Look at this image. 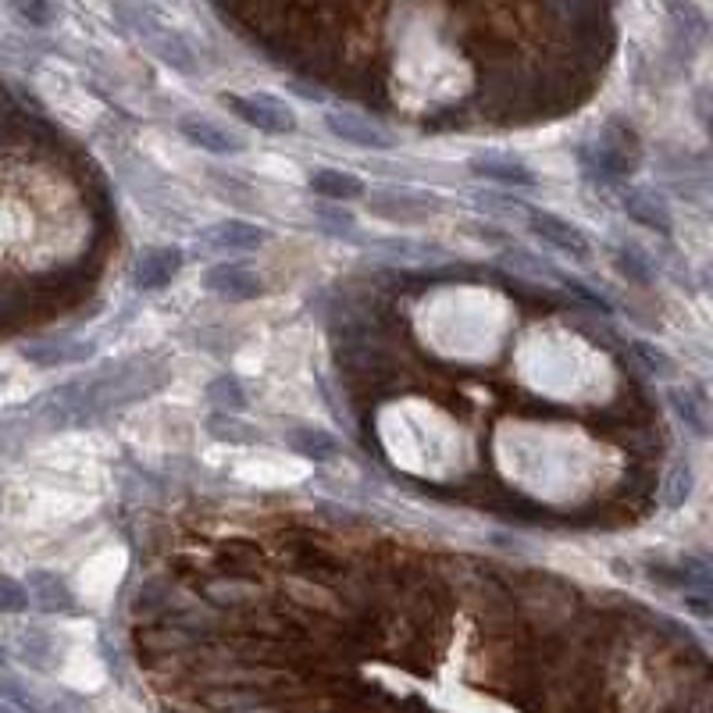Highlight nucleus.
Masks as SVG:
<instances>
[{"label": "nucleus", "instance_id": "nucleus-1", "mask_svg": "<svg viewBox=\"0 0 713 713\" xmlns=\"http://www.w3.org/2000/svg\"><path fill=\"white\" fill-rule=\"evenodd\" d=\"M593 176L603 179H628L642 161V147H638V132L628 126L624 118H611L600 132V143L593 154H585Z\"/></svg>", "mask_w": 713, "mask_h": 713}, {"label": "nucleus", "instance_id": "nucleus-2", "mask_svg": "<svg viewBox=\"0 0 713 713\" xmlns=\"http://www.w3.org/2000/svg\"><path fill=\"white\" fill-rule=\"evenodd\" d=\"M221 103L229 108L239 121H247L250 129L268 132V136H286L297 129V118L286 100H278L271 93H254V97H239V93H225Z\"/></svg>", "mask_w": 713, "mask_h": 713}, {"label": "nucleus", "instance_id": "nucleus-3", "mask_svg": "<svg viewBox=\"0 0 713 713\" xmlns=\"http://www.w3.org/2000/svg\"><path fill=\"white\" fill-rule=\"evenodd\" d=\"M129 14L132 19H139L136 22V32H143L147 37V47L158 55L168 68H176V72H186V76H194L197 72V55H194V47L186 43V37H179L176 29H168V26H161L158 19H154L150 11H143V8H129Z\"/></svg>", "mask_w": 713, "mask_h": 713}, {"label": "nucleus", "instance_id": "nucleus-4", "mask_svg": "<svg viewBox=\"0 0 713 713\" xmlns=\"http://www.w3.org/2000/svg\"><path fill=\"white\" fill-rule=\"evenodd\" d=\"M525 218H528V229L543 242H549L553 250H561L567 257H578V260L593 257V242H588V236L578 229L575 221H567L553 211H538V207H528Z\"/></svg>", "mask_w": 713, "mask_h": 713}, {"label": "nucleus", "instance_id": "nucleus-5", "mask_svg": "<svg viewBox=\"0 0 713 713\" xmlns=\"http://www.w3.org/2000/svg\"><path fill=\"white\" fill-rule=\"evenodd\" d=\"M325 129L333 132L336 139H343V143H350V147H364V150H389V147H396V132L382 126V121H372L368 115L328 111L325 115Z\"/></svg>", "mask_w": 713, "mask_h": 713}, {"label": "nucleus", "instance_id": "nucleus-6", "mask_svg": "<svg viewBox=\"0 0 713 713\" xmlns=\"http://www.w3.org/2000/svg\"><path fill=\"white\" fill-rule=\"evenodd\" d=\"M372 215L386 218V221H399V225H414V221H425L432 211H436V200L422 197V194H410V189H399V186H386V189H375V197L368 200Z\"/></svg>", "mask_w": 713, "mask_h": 713}, {"label": "nucleus", "instance_id": "nucleus-7", "mask_svg": "<svg viewBox=\"0 0 713 713\" xmlns=\"http://www.w3.org/2000/svg\"><path fill=\"white\" fill-rule=\"evenodd\" d=\"M204 289L229 304H242V300L265 297V278L242 265H215L204 271Z\"/></svg>", "mask_w": 713, "mask_h": 713}, {"label": "nucleus", "instance_id": "nucleus-8", "mask_svg": "<svg viewBox=\"0 0 713 713\" xmlns=\"http://www.w3.org/2000/svg\"><path fill=\"white\" fill-rule=\"evenodd\" d=\"M621 207H624V215H628L635 225H642V229H653L660 236H667L674 229V218H671L667 200L660 197L656 189H650V186L624 189Z\"/></svg>", "mask_w": 713, "mask_h": 713}, {"label": "nucleus", "instance_id": "nucleus-9", "mask_svg": "<svg viewBox=\"0 0 713 713\" xmlns=\"http://www.w3.org/2000/svg\"><path fill=\"white\" fill-rule=\"evenodd\" d=\"M268 232L260 229L254 221H242V218H229V221H218L211 229L204 232V242L215 250H225V254H250V250H260L265 247Z\"/></svg>", "mask_w": 713, "mask_h": 713}, {"label": "nucleus", "instance_id": "nucleus-10", "mask_svg": "<svg viewBox=\"0 0 713 713\" xmlns=\"http://www.w3.org/2000/svg\"><path fill=\"white\" fill-rule=\"evenodd\" d=\"M179 268H182V254L176 247H154L147 254H139L132 268V283L147 293H158L179 275Z\"/></svg>", "mask_w": 713, "mask_h": 713}, {"label": "nucleus", "instance_id": "nucleus-11", "mask_svg": "<svg viewBox=\"0 0 713 713\" xmlns=\"http://www.w3.org/2000/svg\"><path fill=\"white\" fill-rule=\"evenodd\" d=\"M179 132L186 143H194L197 150H207V154H218V158H232V154H242V147H247L239 136H232L229 129H221L207 118H182Z\"/></svg>", "mask_w": 713, "mask_h": 713}, {"label": "nucleus", "instance_id": "nucleus-12", "mask_svg": "<svg viewBox=\"0 0 713 713\" xmlns=\"http://www.w3.org/2000/svg\"><path fill=\"white\" fill-rule=\"evenodd\" d=\"M29 600L37 603V611L43 614H76V596L58 575L50 571H32L29 575Z\"/></svg>", "mask_w": 713, "mask_h": 713}, {"label": "nucleus", "instance_id": "nucleus-13", "mask_svg": "<svg viewBox=\"0 0 713 713\" xmlns=\"http://www.w3.org/2000/svg\"><path fill=\"white\" fill-rule=\"evenodd\" d=\"M472 171L478 179H489L499 186H535V171L517 161V158H503V154H482L472 161Z\"/></svg>", "mask_w": 713, "mask_h": 713}, {"label": "nucleus", "instance_id": "nucleus-14", "mask_svg": "<svg viewBox=\"0 0 713 713\" xmlns=\"http://www.w3.org/2000/svg\"><path fill=\"white\" fill-rule=\"evenodd\" d=\"M286 446L307 461H333L339 454V439L328 428H315V425H293L286 432Z\"/></svg>", "mask_w": 713, "mask_h": 713}, {"label": "nucleus", "instance_id": "nucleus-15", "mask_svg": "<svg viewBox=\"0 0 713 713\" xmlns=\"http://www.w3.org/2000/svg\"><path fill=\"white\" fill-rule=\"evenodd\" d=\"M307 186H310V194L328 200V204L364 197V182L357 176H350V171H339V168H315Z\"/></svg>", "mask_w": 713, "mask_h": 713}, {"label": "nucleus", "instance_id": "nucleus-16", "mask_svg": "<svg viewBox=\"0 0 713 713\" xmlns=\"http://www.w3.org/2000/svg\"><path fill=\"white\" fill-rule=\"evenodd\" d=\"M368 250H372L378 260H396V265H407V260H439V257H446V250H443V247H436V242L404 239V236L375 239Z\"/></svg>", "mask_w": 713, "mask_h": 713}, {"label": "nucleus", "instance_id": "nucleus-17", "mask_svg": "<svg viewBox=\"0 0 713 713\" xmlns=\"http://www.w3.org/2000/svg\"><path fill=\"white\" fill-rule=\"evenodd\" d=\"M93 354V343H37L26 346L22 357L40 364V368H58V364H79Z\"/></svg>", "mask_w": 713, "mask_h": 713}, {"label": "nucleus", "instance_id": "nucleus-18", "mask_svg": "<svg viewBox=\"0 0 713 713\" xmlns=\"http://www.w3.org/2000/svg\"><path fill=\"white\" fill-rule=\"evenodd\" d=\"M667 404L677 414V422H682L689 432H695V436H710V417L703 410V399L700 396H692L689 389H671L667 393Z\"/></svg>", "mask_w": 713, "mask_h": 713}, {"label": "nucleus", "instance_id": "nucleus-19", "mask_svg": "<svg viewBox=\"0 0 713 713\" xmlns=\"http://www.w3.org/2000/svg\"><path fill=\"white\" fill-rule=\"evenodd\" d=\"M207 432H211V439L218 443H229V446H250L260 439V432L247 422H239L236 414H211L207 417Z\"/></svg>", "mask_w": 713, "mask_h": 713}, {"label": "nucleus", "instance_id": "nucleus-20", "mask_svg": "<svg viewBox=\"0 0 713 713\" xmlns=\"http://www.w3.org/2000/svg\"><path fill=\"white\" fill-rule=\"evenodd\" d=\"M207 399H211V407H218V414H236L247 407V389L236 375H221L207 386Z\"/></svg>", "mask_w": 713, "mask_h": 713}, {"label": "nucleus", "instance_id": "nucleus-21", "mask_svg": "<svg viewBox=\"0 0 713 713\" xmlns=\"http://www.w3.org/2000/svg\"><path fill=\"white\" fill-rule=\"evenodd\" d=\"M19 653H22L26 664H32L37 671H55V667H58V646H55V638L43 635V632L22 635Z\"/></svg>", "mask_w": 713, "mask_h": 713}, {"label": "nucleus", "instance_id": "nucleus-22", "mask_svg": "<svg viewBox=\"0 0 713 713\" xmlns=\"http://www.w3.org/2000/svg\"><path fill=\"white\" fill-rule=\"evenodd\" d=\"M0 695H4V700H11L14 706L29 710V713H58V703L43 700L37 689L22 685L19 677H4V682H0Z\"/></svg>", "mask_w": 713, "mask_h": 713}, {"label": "nucleus", "instance_id": "nucleus-23", "mask_svg": "<svg viewBox=\"0 0 713 713\" xmlns=\"http://www.w3.org/2000/svg\"><path fill=\"white\" fill-rule=\"evenodd\" d=\"M614 265H617V271L628 278V283H635V286H650L653 283V265H650V257L642 254V250H617V257H614Z\"/></svg>", "mask_w": 713, "mask_h": 713}, {"label": "nucleus", "instance_id": "nucleus-24", "mask_svg": "<svg viewBox=\"0 0 713 713\" xmlns=\"http://www.w3.org/2000/svg\"><path fill=\"white\" fill-rule=\"evenodd\" d=\"M689 496H692V472H689V464H674L671 475L664 478V507L667 511L685 507Z\"/></svg>", "mask_w": 713, "mask_h": 713}, {"label": "nucleus", "instance_id": "nucleus-25", "mask_svg": "<svg viewBox=\"0 0 713 713\" xmlns=\"http://www.w3.org/2000/svg\"><path fill=\"white\" fill-rule=\"evenodd\" d=\"M667 11H671V19H677V26H674V29L682 32L689 47H695V43L703 40L706 22H703V14H700V11H695V8H689V4H671Z\"/></svg>", "mask_w": 713, "mask_h": 713}, {"label": "nucleus", "instance_id": "nucleus-26", "mask_svg": "<svg viewBox=\"0 0 713 713\" xmlns=\"http://www.w3.org/2000/svg\"><path fill=\"white\" fill-rule=\"evenodd\" d=\"M315 215H318V221H321V229H325V232H333V236L350 239V236H354V229H357L354 215H350V211H339V207H333V204H318V207H315Z\"/></svg>", "mask_w": 713, "mask_h": 713}, {"label": "nucleus", "instance_id": "nucleus-27", "mask_svg": "<svg viewBox=\"0 0 713 713\" xmlns=\"http://www.w3.org/2000/svg\"><path fill=\"white\" fill-rule=\"evenodd\" d=\"M29 588L8 575H0V614H22L29 606Z\"/></svg>", "mask_w": 713, "mask_h": 713}, {"label": "nucleus", "instance_id": "nucleus-28", "mask_svg": "<svg viewBox=\"0 0 713 713\" xmlns=\"http://www.w3.org/2000/svg\"><path fill=\"white\" fill-rule=\"evenodd\" d=\"M26 315V297L14 286H0V328H11Z\"/></svg>", "mask_w": 713, "mask_h": 713}, {"label": "nucleus", "instance_id": "nucleus-29", "mask_svg": "<svg viewBox=\"0 0 713 713\" xmlns=\"http://www.w3.org/2000/svg\"><path fill=\"white\" fill-rule=\"evenodd\" d=\"M635 357L646 364V372H653V375H671L674 372V364L650 343H635Z\"/></svg>", "mask_w": 713, "mask_h": 713}, {"label": "nucleus", "instance_id": "nucleus-30", "mask_svg": "<svg viewBox=\"0 0 713 713\" xmlns=\"http://www.w3.org/2000/svg\"><path fill=\"white\" fill-rule=\"evenodd\" d=\"M19 14L32 26H50L58 19V8H50V4H19Z\"/></svg>", "mask_w": 713, "mask_h": 713}, {"label": "nucleus", "instance_id": "nucleus-31", "mask_svg": "<svg viewBox=\"0 0 713 713\" xmlns=\"http://www.w3.org/2000/svg\"><path fill=\"white\" fill-rule=\"evenodd\" d=\"M695 103H700V118L710 132V150H713V90H703L700 97H695Z\"/></svg>", "mask_w": 713, "mask_h": 713}, {"label": "nucleus", "instance_id": "nucleus-32", "mask_svg": "<svg viewBox=\"0 0 713 713\" xmlns=\"http://www.w3.org/2000/svg\"><path fill=\"white\" fill-rule=\"evenodd\" d=\"M685 606H689L692 614H700V617L713 614V600L710 596H685Z\"/></svg>", "mask_w": 713, "mask_h": 713}, {"label": "nucleus", "instance_id": "nucleus-33", "mask_svg": "<svg viewBox=\"0 0 713 713\" xmlns=\"http://www.w3.org/2000/svg\"><path fill=\"white\" fill-rule=\"evenodd\" d=\"M4 660H8V653H4V646H0V667H4Z\"/></svg>", "mask_w": 713, "mask_h": 713}, {"label": "nucleus", "instance_id": "nucleus-34", "mask_svg": "<svg viewBox=\"0 0 713 713\" xmlns=\"http://www.w3.org/2000/svg\"><path fill=\"white\" fill-rule=\"evenodd\" d=\"M0 713H11V710H8V706H4V703H0Z\"/></svg>", "mask_w": 713, "mask_h": 713}]
</instances>
